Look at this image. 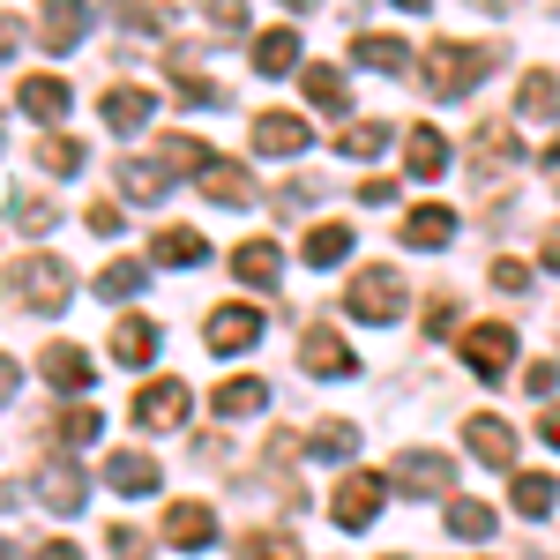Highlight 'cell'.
Segmentation results:
<instances>
[{
  "mask_svg": "<svg viewBox=\"0 0 560 560\" xmlns=\"http://www.w3.org/2000/svg\"><path fill=\"white\" fill-rule=\"evenodd\" d=\"M493 60H501V45H456L441 38L419 60V83H427V97H464V90H478L486 75H493Z\"/></svg>",
  "mask_w": 560,
  "mask_h": 560,
  "instance_id": "cell-1",
  "label": "cell"
},
{
  "mask_svg": "<svg viewBox=\"0 0 560 560\" xmlns=\"http://www.w3.org/2000/svg\"><path fill=\"white\" fill-rule=\"evenodd\" d=\"M68 292H75V277H68V261H60V255H23L15 269H8V300H15V306L60 314Z\"/></svg>",
  "mask_w": 560,
  "mask_h": 560,
  "instance_id": "cell-2",
  "label": "cell"
},
{
  "mask_svg": "<svg viewBox=\"0 0 560 560\" xmlns=\"http://www.w3.org/2000/svg\"><path fill=\"white\" fill-rule=\"evenodd\" d=\"M345 306L359 322H396V314H404V277H396V269H359L345 284Z\"/></svg>",
  "mask_w": 560,
  "mask_h": 560,
  "instance_id": "cell-3",
  "label": "cell"
},
{
  "mask_svg": "<svg viewBox=\"0 0 560 560\" xmlns=\"http://www.w3.org/2000/svg\"><path fill=\"white\" fill-rule=\"evenodd\" d=\"M128 411H135L142 433H173L179 419H187V382H173V374H165V382H142Z\"/></svg>",
  "mask_w": 560,
  "mask_h": 560,
  "instance_id": "cell-4",
  "label": "cell"
},
{
  "mask_svg": "<svg viewBox=\"0 0 560 560\" xmlns=\"http://www.w3.org/2000/svg\"><path fill=\"white\" fill-rule=\"evenodd\" d=\"M382 501H388V478H374V471H351L337 493H329V516L345 523V530H366V523L382 516Z\"/></svg>",
  "mask_w": 560,
  "mask_h": 560,
  "instance_id": "cell-5",
  "label": "cell"
},
{
  "mask_svg": "<svg viewBox=\"0 0 560 560\" xmlns=\"http://www.w3.org/2000/svg\"><path fill=\"white\" fill-rule=\"evenodd\" d=\"M509 359H516V329L509 322H478L471 337H464V366H471L478 382H501Z\"/></svg>",
  "mask_w": 560,
  "mask_h": 560,
  "instance_id": "cell-6",
  "label": "cell"
},
{
  "mask_svg": "<svg viewBox=\"0 0 560 560\" xmlns=\"http://www.w3.org/2000/svg\"><path fill=\"white\" fill-rule=\"evenodd\" d=\"M464 441H471L478 464H493V471H509V464H516V427H509V419H493V411H471V419H464Z\"/></svg>",
  "mask_w": 560,
  "mask_h": 560,
  "instance_id": "cell-7",
  "label": "cell"
},
{
  "mask_svg": "<svg viewBox=\"0 0 560 560\" xmlns=\"http://www.w3.org/2000/svg\"><path fill=\"white\" fill-rule=\"evenodd\" d=\"M210 538H217V509H210V501H173V509H165V546L202 553Z\"/></svg>",
  "mask_w": 560,
  "mask_h": 560,
  "instance_id": "cell-8",
  "label": "cell"
},
{
  "mask_svg": "<svg viewBox=\"0 0 560 560\" xmlns=\"http://www.w3.org/2000/svg\"><path fill=\"white\" fill-rule=\"evenodd\" d=\"M83 31H90V0H45V15H38L45 52H75Z\"/></svg>",
  "mask_w": 560,
  "mask_h": 560,
  "instance_id": "cell-9",
  "label": "cell"
},
{
  "mask_svg": "<svg viewBox=\"0 0 560 560\" xmlns=\"http://www.w3.org/2000/svg\"><path fill=\"white\" fill-rule=\"evenodd\" d=\"M306 142H314L306 120H292V113H255V150L261 158H300Z\"/></svg>",
  "mask_w": 560,
  "mask_h": 560,
  "instance_id": "cell-10",
  "label": "cell"
},
{
  "mask_svg": "<svg viewBox=\"0 0 560 560\" xmlns=\"http://www.w3.org/2000/svg\"><path fill=\"white\" fill-rule=\"evenodd\" d=\"M38 501L52 509V516H83V501H90V486L75 464H45L38 471Z\"/></svg>",
  "mask_w": 560,
  "mask_h": 560,
  "instance_id": "cell-11",
  "label": "cell"
},
{
  "mask_svg": "<svg viewBox=\"0 0 560 560\" xmlns=\"http://www.w3.org/2000/svg\"><path fill=\"white\" fill-rule=\"evenodd\" d=\"M202 337H210V351H247L261 337V314L255 306H217L210 322H202Z\"/></svg>",
  "mask_w": 560,
  "mask_h": 560,
  "instance_id": "cell-12",
  "label": "cell"
},
{
  "mask_svg": "<svg viewBox=\"0 0 560 560\" xmlns=\"http://www.w3.org/2000/svg\"><path fill=\"white\" fill-rule=\"evenodd\" d=\"M150 261H173V269H195V261H210V240H202L195 224H158V232H150Z\"/></svg>",
  "mask_w": 560,
  "mask_h": 560,
  "instance_id": "cell-13",
  "label": "cell"
},
{
  "mask_svg": "<svg viewBox=\"0 0 560 560\" xmlns=\"http://www.w3.org/2000/svg\"><path fill=\"white\" fill-rule=\"evenodd\" d=\"M45 382L68 388V396H83V388L97 382V359H90L83 345H52V351H45Z\"/></svg>",
  "mask_w": 560,
  "mask_h": 560,
  "instance_id": "cell-14",
  "label": "cell"
},
{
  "mask_svg": "<svg viewBox=\"0 0 560 560\" xmlns=\"http://www.w3.org/2000/svg\"><path fill=\"white\" fill-rule=\"evenodd\" d=\"M158 464H150V456H142V448H113V456H105V486H113V493H158Z\"/></svg>",
  "mask_w": 560,
  "mask_h": 560,
  "instance_id": "cell-15",
  "label": "cell"
},
{
  "mask_svg": "<svg viewBox=\"0 0 560 560\" xmlns=\"http://www.w3.org/2000/svg\"><path fill=\"white\" fill-rule=\"evenodd\" d=\"M448 478H456V464H448V456H433V448L396 456V486H404V493H441Z\"/></svg>",
  "mask_w": 560,
  "mask_h": 560,
  "instance_id": "cell-16",
  "label": "cell"
},
{
  "mask_svg": "<svg viewBox=\"0 0 560 560\" xmlns=\"http://www.w3.org/2000/svg\"><path fill=\"white\" fill-rule=\"evenodd\" d=\"M471 158H478V173H486V179H493V173H509V165L523 158L516 128H509V120H486V128H478V142H471Z\"/></svg>",
  "mask_w": 560,
  "mask_h": 560,
  "instance_id": "cell-17",
  "label": "cell"
},
{
  "mask_svg": "<svg viewBox=\"0 0 560 560\" xmlns=\"http://www.w3.org/2000/svg\"><path fill=\"white\" fill-rule=\"evenodd\" d=\"M300 359H306V374H322V382H329V374H351V359H359V351H351L337 329H306Z\"/></svg>",
  "mask_w": 560,
  "mask_h": 560,
  "instance_id": "cell-18",
  "label": "cell"
},
{
  "mask_svg": "<svg viewBox=\"0 0 560 560\" xmlns=\"http://www.w3.org/2000/svg\"><path fill=\"white\" fill-rule=\"evenodd\" d=\"M15 105H23L31 120L52 128V120L68 113V83H60V75H23V83H15Z\"/></svg>",
  "mask_w": 560,
  "mask_h": 560,
  "instance_id": "cell-19",
  "label": "cell"
},
{
  "mask_svg": "<svg viewBox=\"0 0 560 560\" xmlns=\"http://www.w3.org/2000/svg\"><path fill=\"white\" fill-rule=\"evenodd\" d=\"M404 240H411V247H448V240H456V210H448V202H419V210L404 217Z\"/></svg>",
  "mask_w": 560,
  "mask_h": 560,
  "instance_id": "cell-20",
  "label": "cell"
},
{
  "mask_svg": "<svg viewBox=\"0 0 560 560\" xmlns=\"http://www.w3.org/2000/svg\"><path fill=\"white\" fill-rule=\"evenodd\" d=\"M516 113L523 120H560V75L553 68H530L516 83Z\"/></svg>",
  "mask_w": 560,
  "mask_h": 560,
  "instance_id": "cell-21",
  "label": "cell"
},
{
  "mask_svg": "<svg viewBox=\"0 0 560 560\" xmlns=\"http://www.w3.org/2000/svg\"><path fill=\"white\" fill-rule=\"evenodd\" d=\"M97 113H105V128H113V135H135L150 113H158V97H150V90H105Z\"/></svg>",
  "mask_w": 560,
  "mask_h": 560,
  "instance_id": "cell-22",
  "label": "cell"
},
{
  "mask_svg": "<svg viewBox=\"0 0 560 560\" xmlns=\"http://www.w3.org/2000/svg\"><path fill=\"white\" fill-rule=\"evenodd\" d=\"M113 359H120V366H150V359H158V322H150V314H128V322L113 329Z\"/></svg>",
  "mask_w": 560,
  "mask_h": 560,
  "instance_id": "cell-23",
  "label": "cell"
},
{
  "mask_svg": "<svg viewBox=\"0 0 560 560\" xmlns=\"http://www.w3.org/2000/svg\"><path fill=\"white\" fill-rule=\"evenodd\" d=\"M261 404H269V382H255V374H240V382H217V396H210L217 419H255Z\"/></svg>",
  "mask_w": 560,
  "mask_h": 560,
  "instance_id": "cell-24",
  "label": "cell"
},
{
  "mask_svg": "<svg viewBox=\"0 0 560 560\" xmlns=\"http://www.w3.org/2000/svg\"><path fill=\"white\" fill-rule=\"evenodd\" d=\"M404 158H411V179H441V165H448V135L419 120V128L404 135Z\"/></svg>",
  "mask_w": 560,
  "mask_h": 560,
  "instance_id": "cell-25",
  "label": "cell"
},
{
  "mask_svg": "<svg viewBox=\"0 0 560 560\" xmlns=\"http://www.w3.org/2000/svg\"><path fill=\"white\" fill-rule=\"evenodd\" d=\"M202 195H210L217 210H247V202H255V187H247V165H224V158H217L210 173H202Z\"/></svg>",
  "mask_w": 560,
  "mask_h": 560,
  "instance_id": "cell-26",
  "label": "cell"
},
{
  "mask_svg": "<svg viewBox=\"0 0 560 560\" xmlns=\"http://www.w3.org/2000/svg\"><path fill=\"white\" fill-rule=\"evenodd\" d=\"M255 68H261V75L300 68V31H284V23H277V31H261V38H255Z\"/></svg>",
  "mask_w": 560,
  "mask_h": 560,
  "instance_id": "cell-27",
  "label": "cell"
},
{
  "mask_svg": "<svg viewBox=\"0 0 560 560\" xmlns=\"http://www.w3.org/2000/svg\"><path fill=\"white\" fill-rule=\"evenodd\" d=\"M509 501H516V516L538 523V516H553V501H560V493H553V478H546V471H516Z\"/></svg>",
  "mask_w": 560,
  "mask_h": 560,
  "instance_id": "cell-28",
  "label": "cell"
},
{
  "mask_svg": "<svg viewBox=\"0 0 560 560\" xmlns=\"http://www.w3.org/2000/svg\"><path fill=\"white\" fill-rule=\"evenodd\" d=\"M277 269H284V255H277L269 240H247V247L232 255V277H240V284H277Z\"/></svg>",
  "mask_w": 560,
  "mask_h": 560,
  "instance_id": "cell-29",
  "label": "cell"
},
{
  "mask_svg": "<svg viewBox=\"0 0 560 560\" xmlns=\"http://www.w3.org/2000/svg\"><path fill=\"white\" fill-rule=\"evenodd\" d=\"M351 240H359L351 224H314V232H306V261H314V269H337V261L351 255Z\"/></svg>",
  "mask_w": 560,
  "mask_h": 560,
  "instance_id": "cell-30",
  "label": "cell"
},
{
  "mask_svg": "<svg viewBox=\"0 0 560 560\" xmlns=\"http://www.w3.org/2000/svg\"><path fill=\"white\" fill-rule=\"evenodd\" d=\"M351 52H359V60L374 68V75H396V68L411 60V45H404V38H382V31H366V38L351 45Z\"/></svg>",
  "mask_w": 560,
  "mask_h": 560,
  "instance_id": "cell-31",
  "label": "cell"
},
{
  "mask_svg": "<svg viewBox=\"0 0 560 560\" xmlns=\"http://www.w3.org/2000/svg\"><path fill=\"white\" fill-rule=\"evenodd\" d=\"M15 224H23L31 240H45V232L60 224V202H52V195H38V187H23V195H15Z\"/></svg>",
  "mask_w": 560,
  "mask_h": 560,
  "instance_id": "cell-32",
  "label": "cell"
},
{
  "mask_svg": "<svg viewBox=\"0 0 560 560\" xmlns=\"http://www.w3.org/2000/svg\"><path fill=\"white\" fill-rule=\"evenodd\" d=\"M97 433H105V419H97L90 404H75V411H60V419H52V441H60V448H90Z\"/></svg>",
  "mask_w": 560,
  "mask_h": 560,
  "instance_id": "cell-33",
  "label": "cell"
},
{
  "mask_svg": "<svg viewBox=\"0 0 560 560\" xmlns=\"http://www.w3.org/2000/svg\"><path fill=\"white\" fill-rule=\"evenodd\" d=\"M158 165H165V173H210L217 158H210V142H195V135H173V142L158 150Z\"/></svg>",
  "mask_w": 560,
  "mask_h": 560,
  "instance_id": "cell-34",
  "label": "cell"
},
{
  "mask_svg": "<svg viewBox=\"0 0 560 560\" xmlns=\"http://www.w3.org/2000/svg\"><path fill=\"white\" fill-rule=\"evenodd\" d=\"M165 187H173L165 165H120V195H128V202H158Z\"/></svg>",
  "mask_w": 560,
  "mask_h": 560,
  "instance_id": "cell-35",
  "label": "cell"
},
{
  "mask_svg": "<svg viewBox=\"0 0 560 560\" xmlns=\"http://www.w3.org/2000/svg\"><path fill=\"white\" fill-rule=\"evenodd\" d=\"M306 97H314V105H322V113H345V105H351L345 75H337V68H322V60H314V68H306Z\"/></svg>",
  "mask_w": 560,
  "mask_h": 560,
  "instance_id": "cell-36",
  "label": "cell"
},
{
  "mask_svg": "<svg viewBox=\"0 0 560 560\" xmlns=\"http://www.w3.org/2000/svg\"><path fill=\"white\" fill-rule=\"evenodd\" d=\"M388 135H396L388 120H359V128L337 135V150H345V158H382V150H388Z\"/></svg>",
  "mask_w": 560,
  "mask_h": 560,
  "instance_id": "cell-37",
  "label": "cell"
},
{
  "mask_svg": "<svg viewBox=\"0 0 560 560\" xmlns=\"http://www.w3.org/2000/svg\"><path fill=\"white\" fill-rule=\"evenodd\" d=\"M38 173H83V142H75V135H45L38 142Z\"/></svg>",
  "mask_w": 560,
  "mask_h": 560,
  "instance_id": "cell-38",
  "label": "cell"
},
{
  "mask_svg": "<svg viewBox=\"0 0 560 560\" xmlns=\"http://www.w3.org/2000/svg\"><path fill=\"white\" fill-rule=\"evenodd\" d=\"M142 284H150L142 261H105V269H97V292H113V300H135Z\"/></svg>",
  "mask_w": 560,
  "mask_h": 560,
  "instance_id": "cell-39",
  "label": "cell"
},
{
  "mask_svg": "<svg viewBox=\"0 0 560 560\" xmlns=\"http://www.w3.org/2000/svg\"><path fill=\"white\" fill-rule=\"evenodd\" d=\"M314 456H329V464H345L351 448H359V427H345V419H329V427H314V441H306Z\"/></svg>",
  "mask_w": 560,
  "mask_h": 560,
  "instance_id": "cell-40",
  "label": "cell"
},
{
  "mask_svg": "<svg viewBox=\"0 0 560 560\" xmlns=\"http://www.w3.org/2000/svg\"><path fill=\"white\" fill-rule=\"evenodd\" d=\"M448 530L456 538H493V509L486 501H448Z\"/></svg>",
  "mask_w": 560,
  "mask_h": 560,
  "instance_id": "cell-41",
  "label": "cell"
},
{
  "mask_svg": "<svg viewBox=\"0 0 560 560\" xmlns=\"http://www.w3.org/2000/svg\"><path fill=\"white\" fill-rule=\"evenodd\" d=\"M247 560H306L300 538H284V530H247V546H240Z\"/></svg>",
  "mask_w": 560,
  "mask_h": 560,
  "instance_id": "cell-42",
  "label": "cell"
},
{
  "mask_svg": "<svg viewBox=\"0 0 560 560\" xmlns=\"http://www.w3.org/2000/svg\"><path fill=\"white\" fill-rule=\"evenodd\" d=\"M210 23L232 38V31H247V0H210Z\"/></svg>",
  "mask_w": 560,
  "mask_h": 560,
  "instance_id": "cell-43",
  "label": "cell"
},
{
  "mask_svg": "<svg viewBox=\"0 0 560 560\" xmlns=\"http://www.w3.org/2000/svg\"><path fill=\"white\" fill-rule=\"evenodd\" d=\"M493 284H501V292H530V261H493Z\"/></svg>",
  "mask_w": 560,
  "mask_h": 560,
  "instance_id": "cell-44",
  "label": "cell"
},
{
  "mask_svg": "<svg viewBox=\"0 0 560 560\" xmlns=\"http://www.w3.org/2000/svg\"><path fill=\"white\" fill-rule=\"evenodd\" d=\"M90 232H105V240H113V232H120V202H105V195H97V202H90Z\"/></svg>",
  "mask_w": 560,
  "mask_h": 560,
  "instance_id": "cell-45",
  "label": "cell"
},
{
  "mask_svg": "<svg viewBox=\"0 0 560 560\" xmlns=\"http://www.w3.org/2000/svg\"><path fill=\"white\" fill-rule=\"evenodd\" d=\"M427 329H433V337H448V329H456V300H448V292H433V306H427Z\"/></svg>",
  "mask_w": 560,
  "mask_h": 560,
  "instance_id": "cell-46",
  "label": "cell"
},
{
  "mask_svg": "<svg viewBox=\"0 0 560 560\" xmlns=\"http://www.w3.org/2000/svg\"><path fill=\"white\" fill-rule=\"evenodd\" d=\"M523 388H530V396H553V388H560V366H553V359H546V366H530V374H523Z\"/></svg>",
  "mask_w": 560,
  "mask_h": 560,
  "instance_id": "cell-47",
  "label": "cell"
},
{
  "mask_svg": "<svg viewBox=\"0 0 560 560\" xmlns=\"http://www.w3.org/2000/svg\"><path fill=\"white\" fill-rule=\"evenodd\" d=\"M38 560H83V553H75L68 538H45V546H38Z\"/></svg>",
  "mask_w": 560,
  "mask_h": 560,
  "instance_id": "cell-48",
  "label": "cell"
},
{
  "mask_svg": "<svg viewBox=\"0 0 560 560\" xmlns=\"http://www.w3.org/2000/svg\"><path fill=\"white\" fill-rule=\"evenodd\" d=\"M538 433H546V448H560V404L546 411V419H538Z\"/></svg>",
  "mask_w": 560,
  "mask_h": 560,
  "instance_id": "cell-49",
  "label": "cell"
},
{
  "mask_svg": "<svg viewBox=\"0 0 560 560\" xmlns=\"http://www.w3.org/2000/svg\"><path fill=\"white\" fill-rule=\"evenodd\" d=\"M15 382H23V374H15V359H0V404L15 396Z\"/></svg>",
  "mask_w": 560,
  "mask_h": 560,
  "instance_id": "cell-50",
  "label": "cell"
},
{
  "mask_svg": "<svg viewBox=\"0 0 560 560\" xmlns=\"http://www.w3.org/2000/svg\"><path fill=\"white\" fill-rule=\"evenodd\" d=\"M15 45H23V31H15V23H8V15H0V60H8V52H15Z\"/></svg>",
  "mask_w": 560,
  "mask_h": 560,
  "instance_id": "cell-51",
  "label": "cell"
},
{
  "mask_svg": "<svg viewBox=\"0 0 560 560\" xmlns=\"http://www.w3.org/2000/svg\"><path fill=\"white\" fill-rule=\"evenodd\" d=\"M546 261H553V269H560V224H553V232H546Z\"/></svg>",
  "mask_w": 560,
  "mask_h": 560,
  "instance_id": "cell-52",
  "label": "cell"
},
{
  "mask_svg": "<svg viewBox=\"0 0 560 560\" xmlns=\"http://www.w3.org/2000/svg\"><path fill=\"white\" fill-rule=\"evenodd\" d=\"M478 8H486V15H501V8H509V0H478Z\"/></svg>",
  "mask_w": 560,
  "mask_h": 560,
  "instance_id": "cell-53",
  "label": "cell"
},
{
  "mask_svg": "<svg viewBox=\"0 0 560 560\" xmlns=\"http://www.w3.org/2000/svg\"><path fill=\"white\" fill-rule=\"evenodd\" d=\"M396 8H433V0H396Z\"/></svg>",
  "mask_w": 560,
  "mask_h": 560,
  "instance_id": "cell-54",
  "label": "cell"
},
{
  "mask_svg": "<svg viewBox=\"0 0 560 560\" xmlns=\"http://www.w3.org/2000/svg\"><path fill=\"white\" fill-rule=\"evenodd\" d=\"M292 8H314V0H292Z\"/></svg>",
  "mask_w": 560,
  "mask_h": 560,
  "instance_id": "cell-55",
  "label": "cell"
},
{
  "mask_svg": "<svg viewBox=\"0 0 560 560\" xmlns=\"http://www.w3.org/2000/svg\"><path fill=\"white\" fill-rule=\"evenodd\" d=\"M0 560H15V553H8V546H0Z\"/></svg>",
  "mask_w": 560,
  "mask_h": 560,
  "instance_id": "cell-56",
  "label": "cell"
},
{
  "mask_svg": "<svg viewBox=\"0 0 560 560\" xmlns=\"http://www.w3.org/2000/svg\"><path fill=\"white\" fill-rule=\"evenodd\" d=\"M0 142H8V135H0Z\"/></svg>",
  "mask_w": 560,
  "mask_h": 560,
  "instance_id": "cell-57",
  "label": "cell"
}]
</instances>
